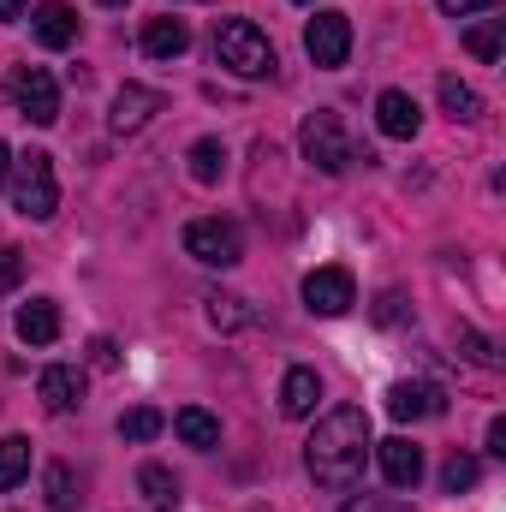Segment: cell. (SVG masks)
<instances>
[{
	"label": "cell",
	"instance_id": "d590c367",
	"mask_svg": "<svg viewBox=\"0 0 506 512\" xmlns=\"http://www.w3.org/2000/svg\"><path fill=\"white\" fill-rule=\"evenodd\" d=\"M102 6H126V0H102Z\"/></svg>",
	"mask_w": 506,
	"mask_h": 512
},
{
	"label": "cell",
	"instance_id": "d6986e66",
	"mask_svg": "<svg viewBox=\"0 0 506 512\" xmlns=\"http://www.w3.org/2000/svg\"><path fill=\"white\" fill-rule=\"evenodd\" d=\"M441 108H447V120H459V126H471V120H483V96L465 84V78H441Z\"/></svg>",
	"mask_w": 506,
	"mask_h": 512
},
{
	"label": "cell",
	"instance_id": "4dcf8cb0",
	"mask_svg": "<svg viewBox=\"0 0 506 512\" xmlns=\"http://www.w3.org/2000/svg\"><path fill=\"white\" fill-rule=\"evenodd\" d=\"M447 18H477V12H495V0H441Z\"/></svg>",
	"mask_w": 506,
	"mask_h": 512
},
{
	"label": "cell",
	"instance_id": "7402d4cb",
	"mask_svg": "<svg viewBox=\"0 0 506 512\" xmlns=\"http://www.w3.org/2000/svg\"><path fill=\"white\" fill-rule=\"evenodd\" d=\"M30 477V441L24 435H0V495L18 489Z\"/></svg>",
	"mask_w": 506,
	"mask_h": 512
},
{
	"label": "cell",
	"instance_id": "e575fe53",
	"mask_svg": "<svg viewBox=\"0 0 506 512\" xmlns=\"http://www.w3.org/2000/svg\"><path fill=\"white\" fill-rule=\"evenodd\" d=\"M6 173H12V149L0 143V185H6Z\"/></svg>",
	"mask_w": 506,
	"mask_h": 512
},
{
	"label": "cell",
	"instance_id": "52a82bcc",
	"mask_svg": "<svg viewBox=\"0 0 506 512\" xmlns=\"http://www.w3.org/2000/svg\"><path fill=\"white\" fill-rule=\"evenodd\" d=\"M304 54H310L322 72L346 66V54H352V18H346V12H316V18L304 24Z\"/></svg>",
	"mask_w": 506,
	"mask_h": 512
},
{
	"label": "cell",
	"instance_id": "d6a6232c",
	"mask_svg": "<svg viewBox=\"0 0 506 512\" xmlns=\"http://www.w3.org/2000/svg\"><path fill=\"white\" fill-rule=\"evenodd\" d=\"M489 453H495V459H506V417H495V423H489Z\"/></svg>",
	"mask_w": 506,
	"mask_h": 512
},
{
	"label": "cell",
	"instance_id": "7a4b0ae2",
	"mask_svg": "<svg viewBox=\"0 0 506 512\" xmlns=\"http://www.w3.org/2000/svg\"><path fill=\"white\" fill-rule=\"evenodd\" d=\"M12 209L24 221H54V209H60V173H54L48 149H30V155L12 161Z\"/></svg>",
	"mask_w": 506,
	"mask_h": 512
},
{
	"label": "cell",
	"instance_id": "3957f363",
	"mask_svg": "<svg viewBox=\"0 0 506 512\" xmlns=\"http://www.w3.org/2000/svg\"><path fill=\"white\" fill-rule=\"evenodd\" d=\"M215 60L239 78H268L274 72V42L256 30L251 18H221L215 24Z\"/></svg>",
	"mask_w": 506,
	"mask_h": 512
},
{
	"label": "cell",
	"instance_id": "83f0119b",
	"mask_svg": "<svg viewBox=\"0 0 506 512\" xmlns=\"http://www.w3.org/2000/svg\"><path fill=\"white\" fill-rule=\"evenodd\" d=\"M340 512H411V501H399V495H352Z\"/></svg>",
	"mask_w": 506,
	"mask_h": 512
},
{
	"label": "cell",
	"instance_id": "5bb4252c",
	"mask_svg": "<svg viewBox=\"0 0 506 512\" xmlns=\"http://www.w3.org/2000/svg\"><path fill=\"white\" fill-rule=\"evenodd\" d=\"M30 30H36V42H42V48H54V54H60V48H72V42H78V12H72L66 0H42V6L30 12Z\"/></svg>",
	"mask_w": 506,
	"mask_h": 512
},
{
	"label": "cell",
	"instance_id": "7c38bea8",
	"mask_svg": "<svg viewBox=\"0 0 506 512\" xmlns=\"http://www.w3.org/2000/svg\"><path fill=\"white\" fill-rule=\"evenodd\" d=\"M36 393H42V411L66 417V411L84 405V370H78V364H48L42 382H36Z\"/></svg>",
	"mask_w": 506,
	"mask_h": 512
},
{
	"label": "cell",
	"instance_id": "2e32d148",
	"mask_svg": "<svg viewBox=\"0 0 506 512\" xmlns=\"http://www.w3.org/2000/svg\"><path fill=\"white\" fill-rule=\"evenodd\" d=\"M316 405H322V376L316 370H286V382H280V417H316Z\"/></svg>",
	"mask_w": 506,
	"mask_h": 512
},
{
	"label": "cell",
	"instance_id": "cb8c5ba5",
	"mask_svg": "<svg viewBox=\"0 0 506 512\" xmlns=\"http://www.w3.org/2000/svg\"><path fill=\"white\" fill-rule=\"evenodd\" d=\"M203 304H209V322H215L221 334H233V328H245V322H251V304H245L239 292H209Z\"/></svg>",
	"mask_w": 506,
	"mask_h": 512
},
{
	"label": "cell",
	"instance_id": "ffe728a7",
	"mask_svg": "<svg viewBox=\"0 0 506 512\" xmlns=\"http://www.w3.org/2000/svg\"><path fill=\"white\" fill-rule=\"evenodd\" d=\"M185 161H191V179H197V185H221V173H227V143H221V137H197Z\"/></svg>",
	"mask_w": 506,
	"mask_h": 512
},
{
	"label": "cell",
	"instance_id": "f1b7e54d",
	"mask_svg": "<svg viewBox=\"0 0 506 512\" xmlns=\"http://www.w3.org/2000/svg\"><path fill=\"white\" fill-rule=\"evenodd\" d=\"M18 274H24V251L18 245H0V292H12Z\"/></svg>",
	"mask_w": 506,
	"mask_h": 512
},
{
	"label": "cell",
	"instance_id": "8992f818",
	"mask_svg": "<svg viewBox=\"0 0 506 512\" xmlns=\"http://www.w3.org/2000/svg\"><path fill=\"white\" fill-rule=\"evenodd\" d=\"M6 96H12V108H18L30 126H54V120H60V84H54L42 66H12Z\"/></svg>",
	"mask_w": 506,
	"mask_h": 512
},
{
	"label": "cell",
	"instance_id": "f546056e",
	"mask_svg": "<svg viewBox=\"0 0 506 512\" xmlns=\"http://www.w3.org/2000/svg\"><path fill=\"white\" fill-rule=\"evenodd\" d=\"M90 364H96V370H114V364H120V346H114L108 334H96V340H90Z\"/></svg>",
	"mask_w": 506,
	"mask_h": 512
},
{
	"label": "cell",
	"instance_id": "603a6c76",
	"mask_svg": "<svg viewBox=\"0 0 506 512\" xmlns=\"http://www.w3.org/2000/svg\"><path fill=\"white\" fill-rule=\"evenodd\" d=\"M42 489H48V507H54V512H72L78 501H84V489H78L72 465H60V459H54V465L42 471Z\"/></svg>",
	"mask_w": 506,
	"mask_h": 512
},
{
	"label": "cell",
	"instance_id": "6da1fadb",
	"mask_svg": "<svg viewBox=\"0 0 506 512\" xmlns=\"http://www.w3.org/2000/svg\"><path fill=\"white\" fill-rule=\"evenodd\" d=\"M376 453V435H370V411L364 405H334L328 417H316L310 441H304V471L316 489H352L364 477V459Z\"/></svg>",
	"mask_w": 506,
	"mask_h": 512
},
{
	"label": "cell",
	"instance_id": "e0dca14e",
	"mask_svg": "<svg viewBox=\"0 0 506 512\" xmlns=\"http://www.w3.org/2000/svg\"><path fill=\"white\" fill-rule=\"evenodd\" d=\"M185 48H191V24H185V18H167V12H161V18L143 24V54H149V60H179Z\"/></svg>",
	"mask_w": 506,
	"mask_h": 512
},
{
	"label": "cell",
	"instance_id": "9a60e30c",
	"mask_svg": "<svg viewBox=\"0 0 506 512\" xmlns=\"http://www.w3.org/2000/svg\"><path fill=\"white\" fill-rule=\"evenodd\" d=\"M12 328H18L24 346H54L60 340V304L54 298H30V304H18Z\"/></svg>",
	"mask_w": 506,
	"mask_h": 512
},
{
	"label": "cell",
	"instance_id": "9c48e42d",
	"mask_svg": "<svg viewBox=\"0 0 506 512\" xmlns=\"http://www.w3.org/2000/svg\"><path fill=\"white\" fill-rule=\"evenodd\" d=\"M447 411V393L435 382H393L387 387V417L393 423H423V417H441Z\"/></svg>",
	"mask_w": 506,
	"mask_h": 512
},
{
	"label": "cell",
	"instance_id": "d4e9b609",
	"mask_svg": "<svg viewBox=\"0 0 506 512\" xmlns=\"http://www.w3.org/2000/svg\"><path fill=\"white\" fill-rule=\"evenodd\" d=\"M161 429H167V417H161L155 405H137V411L120 417V441H155Z\"/></svg>",
	"mask_w": 506,
	"mask_h": 512
},
{
	"label": "cell",
	"instance_id": "277c9868",
	"mask_svg": "<svg viewBox=\"0 0 506 512\" xmlns=\"http://www.w3.org/2000/svg\"><path fill=\"white\" fill-rule=\"evenodd\" d=\"M298 149H304V161L322 167V173H346V167L358 161V149H352V137L340 126V114H310L304 131H298Z\"/></svg>",
	"mask_w": 506,
	"mask_h": 512
},
{
	"label": "cell",
	"instance_id": "ba28073f",
	"mask_svg": "<svg viewBox=\"0 0 506 512\" xmlns=\"http://www.w3.org/2000/svg\"><path fill=\"white\" fill-rule=\"evenodd\" d=\"M358 304V280L346 268H316L304 274V310L310 316H346Z\"/></svg>",
	"mask_w": 506,
	"mask_h": 512
},
{
	"label": "cell",
	"instance_id": "1f68e13d",
	"mask_svg": "<svg viewBox=\"0 0 506 512\" xmlns=\"http://www.w3.org/2000/svg\"><path fill=\"white\" fill-rule=\"evenodd\" d=\"M465 346H471V358H477V364H483V370H495V364H501V358H495V346H489V340H477V334H465Z\"/></svg>",
	"mask_w": 506,
	"mask_h": 512
},
{
	"label": "cell",
	"instance_id": "44dd1931",
	"mask_svg": "<svg viewBox=\"0 0 506 512\" xmlns=\"http://www.w3.org/2000/svg\"><path fill=\"white\" fill-rule=\"evenodd\" d=\"M137 489H143V501H149L155 512L179 507V477H173L167 465H143V471H137Z\"/></svg>",
	"mask_w": 506,
	"mask_h": 512
},
{
	"label": "cell",
	"instance_id": "30bf717a",
	"mask_svg": "<svg viewBox=\"0 0 506 512\" xmlns=\"http://www.w3.org/2000/svg\"><path fill=\"white\" fill-rule=\"evenodd\" d=\"M161 108H167V96H161V90H149V84H126V90L114 96V114H108V126H114V137H131V131L149 126Z\"/></svg>",
	"mask_w": 506,
	"mask_h": 512
},
{
	"label": "cell",
	"instance_id": "4316f807",
	"mask_svg": "<svg viewBox=\"0 0 506 512\" xmlns=\"http://www.w3.org/2000/svg\"><path fill=\"white\" fill-rule=\"evenodd\" d=\"M477 477H483V465H477L471 453H453V459H447V471H441V489H447V495H459V489H471Z\"/></svg>",
	"mask_w": 506,
	"mask_h": 512
},
{
	"label": "cell",
	"instance_id": "4fadbf2b",
	"mask_svg": "<svg viewBox=\"0 0 506 512\" xmlns=\"http://www.w3.org/2000/svg\"><path fill=\"white\" fill-rule=\"evenodd\" d=\"M376 459H381V477H387L393 489H417V477H423V447H417V441L387 435V441H376Z\"/></svg>",
	"mask_w": 506,
	"mask_h": 512
},
{
	"label": "cell",
	"instance_id": "8fae6325",
	"mask_svg": "<svg viewBox=\"0 0 506 512\" xmlns=\"http://www.w3.org/2000/svg\"><path fill=\"white\" fill-rule=\"evenodd\" d=\"M376 126H381V137L411 143V137L423 131V108H417V96H411V90H381L376 96Z\"/></svg>",
	"mask_w": 506,
	"mask_h": 512
},
{
	"label": "cell",
	"instance_id": "ac0fdd59",
	"mask_svg": "<svg viewBox=\"0 0 506 512\" xmlns=\"http://www.w3.org/2000/svg\"><path fill=\"white\" fill-rule=\"evenodd\" d=\"M173 435H179L185 447L209 453V447H221V417H215V411H203V405H185V411L173 417Z\"/></svg>",
	"mask_w": 506,
	"mask_h": 512
},
{
	"label": "cell",
	"instance_id": "8d00e7d4",
	"mask_svg": "<svg viewBox=\"0 0 506 512\" xmlns=\"http://www.w3.org/2000/svg\"><path fill=\"white\" fill-rule=\"evenodd\" d=\"M298 6H310V0H298Z\"/></svg>",
	"mask_w": 506,
	"mask_h": 512
},
{
	"label": "cell",
	"instance_id": "836d02e7",
	"mask_svg": "<svg viewBox=\"0 0 506 512\" xmlns=\"http://www.w3.org/2000/svg\"><path fill=\"white\" fill-rule=\"evenodd\" d=\"M18 12H24V0H0V24H12Z\"/></svg>",
	"mask_w": 506,
	"mask_h": 512
},
{
	"label": "cell",
	"instance_id": "5b68a950",
	"mask_svg": "<svg viewBox=\"0 0 506 512\" xmlns=\"http://www.w3.org/2000/svg\"><path fill=\"white\" fill-rule=\"evenodd\" d=\"M185 256H197L203 268H233V262H245V227L221 221V215L191 221L185 227Z\"/></svg>",
	"mask_w": 506,
	"mask_h": 512
},
{
	"label": "cell",
	"instance_id": "484cf974",
	"mask_svg": "<svg viewBox=\"0 0 506 512\" xmlns=\"http://www.w3.org/2000/svg\"><path fill=\"white\" fill-rule=\"evenodd\" d=\"M465 48H471L477 60H501V18L471 24V30H465Z\"/></svg>",
	"mask_w": 506,
	"mask_h": 512
}]
</instances>
